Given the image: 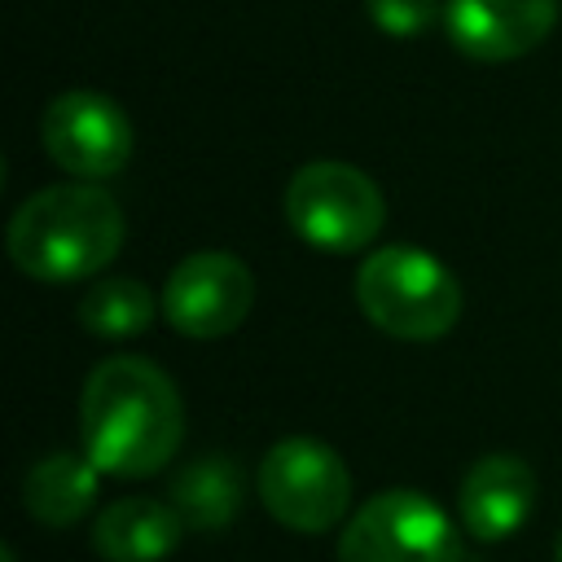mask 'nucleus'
I'll return each mask as SVG.
<instances>
[{
	"label": "nucleus",
	"instance_id": "obj_1",
	"mask_svg": "<svg viewBox=\"0 0 562 562\" xmlns=\"http://www.w3.org/2000/svg\"><path fill=\"white\" fill-rule=\"evenodd\" d=\"M180 435V391L154 360L110 356L88 373L79 395V439L101 474H158L176 457Z\"/></svg>",
	"mask_w": 562,
	"mask_h": 562
},
{
	"label": "nucleus",
	"instance_id": "obj_2",
	"mask_svg": "<svg viewBox=\"0 0 562 562\" xmlns=\"http://www.w3.org/2000/svg\"><path fill=\"white\" fill-rule=\"evenodd\" d=\"M9 259L35 281L97 277L123 246V211L97 184H48L9 220Z\"/></svg>",
	"mask_w": 562,
	"mask_h": 562
},
{
	"label": "nucleus",
	"instance_id": "obj_3",
	"mask_svg": "<svg viewBox=\"0 0 562 562\" xmlns=\"http://www.w3.org/2000/svg\"><path fill=\"white\" fill-rule=\"evenodd\" d=\"M356 303L382 334L435 342L461 316V285L430 250L386 246L356 268Z\"/></svg>",
	"mask_w": 562,
	"mask_h": 562
},
{
	"label": "nucleus",
	"instance_id": "obj_4",
	"mask_svg": "<svg viewBox=\"0 0 562 562\" xmlns=\"http://www.w3.org/2000/svg\"><path fill=\"white\" fill-rule=\"evenodd\" d=\"M281 206H285V224L294 228V237L329 255L364 250L386 224L382 189L360 167L338 162V158L303 162L290 176Z\"/></svg>",
	"mask_w": 562,
	"mask_h": 562
},
{
	"label": "nucleus",
	"instance_id": "obj_5",
	"mask_svg": "<svg viewBox=\"0 0 562 562\" xmlns=\"http://www.w3.org/2000/svg\"><path fill=\"white\" fill-rule=\"evenodd\" d=\"M255 492L281 527L312 536L342 522L351 505V474L329 443L312 435H290L263 452Z\"/></svg>",
	"mask_w": 562,
	"mask_h": 562
},
{
	"label": "nucleus",
	"instance_id": "obj_6",
	"mask_svg": "<svg viewBox=\"0 0 562 562\" xmlns=\"http://www.w3.org/2000/svg\"><path fill=\"white\" fill-rule=\"evenodd\" d=\"M338 562H457V527L430 496L395 487L351 514Z\"/></svg>",
	"mask_w": 562,
	"mask_h": 562
},
{
	"label": "nucleus",
	"instance_id": "obj_7",
	"mask_svg": "<svg viewBox=\"0 0 562 562\" xmlns=\"http://www.w3.org/2000/svg\"><path fill=\"white\" fill-rule=\"evenodd\" d=\"M40 140H44V154L79 180H105L123 171L132 158L127 114L92 88L57 92L40 119Z\"/></svg>",
	"mask_w": 562,
	"mask_h": 562
},
{
	"label": "nucleus",
	"instance_id": "obj_8",
	"mask_svg": "<svg viewBox=\"0 0 562 562\" xmlns=\"http://www.w3.org/2000/svg\"><path fill=\"white\" fill-rule=\"evenodd\" d=\"M158 299H162V316L176 334L224 338L250 316L255 277L228 250H198L171 268Z\"/></svg>",
	"mask_w": 562,
	"mask_h": 562
},
{
	"label": "nucleus",
	"instance_id": "obj_9",
	"mask_svg": "<svg viewBox=\"0 0 562 562\" xmlns=\"http://www.w3.org/2000/svg\"><path fill=\"white\" fill-rule=\"evenodd\" d=\"M558 22V0H448L443 31L470 61L527 57Z\"/></svg>",
	"mask_w": 562,
	"mask_h": 562
},
{
	"label": "nucleus",
	"instance_id": "obj_10",
	"mask_svg": "<svg viewBox=\"0 0 562 562\" xmlns=\"http://www.w3.org/2000/svg\"><path fill=\"white\" fill-rule=\"evenodd\" d=\"M531 501H536V479L527 461L509 452H492L465 470L457 487V518L479 544H496L527 522Z\"/></svg>",
	"mask_w": 562,
	"mask_h": 562
},
{
	"label": "nucleus",
	"instance_id": "obj_11",
	"mask_svg": "<svg viewBox=\"0 0 562 562\" xmlns=\"http://www.w3.org/2000/svg\"><path fill=\"white\" fill-rule=\"evenodd\" d=\"M180 514L171 509V501H154V496H127L114 501L97 514L92 522V549L105 562H158L180 544Z\"/></svg>",
	"mask_w": 562,
	"mask_h": 562
},
{
	"label": "nucleus",
	"instance_id": "obj_12",
	"mask_svg": "<svg viewBox=\"0 0 562 562\" xmlns=\"http://www.w3.org/2000/svg\"><path fill=\"white\" fill-rule=\"evenodd\" d=\"M97 487H101V470L88 452L83 457L79 452H48L44 461H35L26 470L22 505L44 527H70L97 505Z\"/></svg>",
	"mask_w": 562,
	"mask_h": 562
},
{
	"label": "nucleus",
	"instance_id": "obj_13",
	"mask_svg": "<svg viewBox=\"0 0 562 562\" xmlns=\"http://www.w3.org/2000/svg\"><path fill=\"white\" fill-rule=\"evenodd\" d=\"M241 505V474L228 457H202L171 479V509L193 531L228 527Z\"/></svg>",
	"mask_w": 562,
	"mask_h": 562
},
{
	"label": "nucleus",
	"instance_id": "obj_14",
	"mask_svg": "<svg viewBox=\"0 0 562 562\" xmlns=\"http://www.w3.org/2000/svg\"><path fill=\"white\" fill-rule=\"evenodd\" d=\"M162 299L149 294L145 281H132V277H105L97 281L83 299H79V325L92 334V338H136L154 325Z\"/></svg>",
	"mask_w": 562,
	"mask_h": 562
},
{
	"label": "nucleus",
	"instance_id": "obj_15",
	"mask_svg": "<svg viewBox=\"0 0 562 562\" xmlns=\"http://www.w3.org/2000/svg\"><path fill=\"white\" fill-rule=\"evenodd\" d=\"M364 9L382 35H400V40L422 35L439 18V0H364Z\"/></svg>",
	"mask_w": 562,
	"mask_h": 562
},
{
	"label": "nucleus",
	"instance_id": "obj_16",
	"mask_svg": "<svg viewBox=\"0 0 562 562\" xmlns=\"http://www.w3.org/2000/svg\"><path fill=\"white\" fill-rule=\"evenodd\" d=\"M0 562H18V558H13V549H9V544H4V549H0Z\"/></svg>",
	"mask_w": 562,
	"mask_h": 562
},
{
	"label": "nucleus",
	"instance_id": "obj_17",
	"mask_svg": "<svg viewBox=\"0 0 562 562\" xmlns=\"http://www.w3.org/2000/svg\"><path fill=\"white\" fill-rule=\"evenodd\" d=\"M553 558H558V562H562V536H558V553H553Z\"/></svg>",
	"mask_w": 562,
	"mask_h": 562
}]
</instances>
